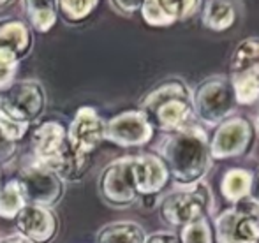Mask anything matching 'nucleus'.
<instances>
[{"mask_svg":"<svg viewBox=\"0 0 259 243\" xmlns=\"http://www.w3.org/2000/svg\"><path fill=\"white\" fill-rule=\"evenodd\" d=\"M159 155L177 185L187 187L203 182L211 168L210 136L199 122L171 134H164Z\"/></svg>","mask_w":259,"mask_h":243,"instance_id":"f257e3e1","label":"nucleus"},{"mask_svg":"<svg viewBox=\"0 0 259 243\" xmlns=\"http://www.w3.org/2000/svg\"><path fill=\"white\" fill-rule=\"evenodd\" d=\"M140 110L162 134L177 132L198 122L192 108V90L180 78H169L154 86L140 101Z\"/></svg>","mask_w":259,"mask_h":243,"instance_id":"f03ea898","label":"nucleus"},{"mask_svg":"<svg viewBox=\"0 0 259 243\" xmlns=\"http://www.w3.org/2000/svg\"><path fill=\"white\" fill-rule=\"evenodd\" d=\"M34 161L57 173L64 182H79L90 164L74 159L67 141V127L58 120L41 122L32 132Z\"/></svg>","mask_w":259,"mask_h":243,"instance_id":"7ed1b4c3","label":"nucleus"},{"mask_svg":"<svg viewBox=\"0 0 259 243\" xmlns=\"http://www.w3.org/2000/svg\"><path fill=\"white\" fill-rule=\"evenodd\" d=\"M159 219L171 229H182L213 212V194L205 180L180 187L159 199Z\"/></svg>","mask_w":259,"mask_h":243,"instance_id":"20e7f679","label":"nucleus"},{"mask_svg":"<svg viewBox=\"0 0 259 243\" xmlns=\"http://www.w3.org/2000/svg\"><path fill=\"white\" fill-rule=\"evenodd\" d=\"M236 106L231 79L226 76H210L192 90V108L201 125L217 127L235 115Z\"/></svg>","mask_w":259,"mask_h":243,"instance_id":"39448f33","label":"nucleus"},{"mask_svg":"<svg viewBox=\"0 0 259 243\" xmlns=\"http://www.w3.org/2000/svg\"><path fill=\"white\" fill-rule=\"evenodd\" d=\"M48 95L45 86L35 79L14 81L7 90L0 92V118L27 125L37 122L45 115Z\"/></svg>","mask_w":259,"mask_h":243,"instance_id":"423d86ee","label":"nucleus"},{"mask_svg":"<svg viewBox=\"0 0 259 243\" xmlns=\"http://www.w3.org/2000/svg\"><path fill=\"white\" fill-rule=\"evenodd\" d=\"M211 222L217 243H259V206L250 199L224 208Z\"/></svg>","mask_w":259,"mask_h":243,"instance_id":"0eeeda50","label":"nucleus"},{"mask_svg":"<svg viewBox=\"0 0 259 243\" xmlns=\"http://www.w3.org/2000/svg\"><path fill=\"white\" fill-rule=\"evenodd\" d=\"M256 129L247 117L233 115L221 122L210 136L211 161H228L247 155L254 147Z\"/></svg>","mask_w":259,"mask_h":243,"instance_id":"6e6552de","label":"nucleus"},{"mask_svg":"<svg viewBox=\"0 0 259 243\" xmlns=\"http://www.w3.org/2000/svg\"><path fill=\"white\" fill-rule=\"evenodd\" d=\"M97 190L101 199L111 208L123 210L136 205L140 196L134 183L131 155L115 159L106 166L97 178Z\"/></svg>","mask_w":259,"mask_h":243,"instance_id":"1a4fd4ad","label":"nucleus"},{"mask_svg":"<svg viewBox=\"0 0 259 243\" xmlns=\"http://www.w3.org/2000/svg\"><path fill=\"white\" fill-rule=\"evenodd\" d=\"M106 120L92 106H83L76 111L67 127V141L76 161L92 164L94 152L104 139Z\"/></svg>","mask_w":259,"mask_h":243,"instance_id":"9d476101","label":"nucleus"},{"mask_svg":"<svg viewBox=\"0 0 259 243\" xmlns=\"http://www.w3.org/2000/svg\"><path fill=\"white\" fill-rule=\"evenodd\" d=\"M16 180L20 183L27 205L52 208V206L58 205L60 199L64 198V180L50 168L35 161L25 166Z\"/></svg>","mask_w":259,"mask_h":243,"instance_id":"9b49d317","label":"nucleus"},{"mask_svg":"<svg viewBox=\"0 0 259 243\" xmlns=\"http://www.w3.org/2000/svg\"><path fill=\"white\" fill-rule=\"evenodd\" d=\"M155 129L141 110H129L106 122L104 139L122 148L145 147L154 139Z\"/></svg>","mask_w":259,"mask_h":243,"instance_id":"f8f14e48","label":"nucleus"},{"mask_svg":"<svg viewBox=\"0 0 259 243\" xmlns=\"http://www.w3.org/2000/svg\"><path fill=\"white\" fill-rule=\"evenodd\" d=\"M131 161L140 199H155L171 180L164 161L157 154L131 155Z\"/></svg>","mask_w":259,"mask_h":243,"instance_id":"ddd939ff","label":"nucleus"},{"mask_svg":"<svg viewBox=\"0 0 259 243\" xmlns=\"http://www.w3.org/2000/svg\"><path fill=\"white\" fill-rule=\"evenodd\" d=\"M14 220L16 234L30 243H52L58 234V219L52 208L25 205Z\"/></svg>","mask_w":259,"mask_h":243,"instance_id":"4468645a","label":"nucleus"},{"mask_svg":"<svg viewBox=\"0 0 259 243\" xmlns=\"http://www.w3.org/2000/svg\"><path fill=\"white\" fill-rule=\"evenodd\" d=\"M203 0H145L140 13L150 27H169L201 9Z\"/></svg>","mask_w":259,"mask_h":243,"instance_id":"2eb2a0df","label":"nucleus"},{"mask_svg":"<svg viewBox=\"0 0 259 243\" xmlns=\"http://www.w3.org/2000/svg\"><path fill=\"white\" fill-rule=\"evenodd\" d=\"M34 35L32 27L20 18L0 20V53L9 55L20 62L32 52Z\"/></svg>","mask_w":259,"mask_h":243,"instance_id":"dca6fc26","label":"nucleus"},{"mask_svg":"<svg viewBox=\"0 0 259 243\" xmlns=\"http://www.w3.org/2000/svg\"><path fill=\"white\" fill-rule=\"evenodd\" d=\"M240 16V0H203L201 21L211 32H226Z\"/></svg>","mask_w":259,"mask_h":243,"instance_id":"f3484780","label":"nucleus"},{"mask_svg":"<svg viewBox=\"0 0 259 243\" xmlns=\"http://www.w3.org/2000/svg\"><path fill=\"white\" fill-rule=\"evenodd\" d=\"M229 78L256 76L259 78V37H247L236 44L229 62Z\"/></svg>","mask_w":259,"mask_h":243,"instance_id":"a211bd4d","label":"nucleus"},{"mask_svg":"<svg viewBox=\"0 0 259 243\" xmlns=\"http://www.w3.org/2000/svg\"><path fill=\"white\" fill-rule=\"evenodd\" d=\"M147 233L143 226L133 220H118L106 224L96 234V243H145Z\"/></svg>","mask_w":259,"mask_h":243,"instance_id":"6ab92c4d","label":"nucleus"},{"mask_svg":"<svg viewBox=\"0 0 259 243\" xmlns=\"http://www.w3.org/2000/svg\"><path fill=\"white\" fill-rule=\"evenodd\" d=\"M23 9L27 23L41 34L52 30L58 20L57 0H23Z\"/></svg>","mask_w":259,"mask_h":243,"instance_id":"aec40b11","label":"nucleus"},{"mask_svg":"<svg viewBox=\"0 0 259 243\" xmlns=\"http://www.w3.org/2000/svg\"><path fill=\"white\" fill-rule=\"evenodd\" d=\"M250 190V173L242 168H231L221 178V194L228 203L245 201L249 199Z\"/></svg>","mask_w":259,"mask_h":243,"instance_id":"412c9836","label":"nucleus"},{"mask_svg":"<svg viewBox=\"0 0 259 243\" xmlns=\"http://www.w3.org/2000/svg\"><path fill=\"white\" fill-rule=\"evenodd\" d=\"M28 129L30 127L18 125L0 118V168L13 162L18 152V143L27 136Z\"/></svg>","mask_w":259,"mask_h":243,"instance_id":"4be33fe9","label":"nucleus"},{"mask_svg":"<svg viewBox=\"0 0 259 243\" xmlns=\"http://www.w3.org/2000/svg\"><path fill=\"white\" fill-rule=\"evenodd\" d=\"M25 205L27 201L16 178L0 185V219L14 220Z\"/></svg>","mask_w":259,"mask_h":243,"instance_id":"5701e85b","label":"nucleus"},{"mask_svg":"<svg viewBox=\"0 0 259 243\" xmlns=\"http://www.w3.org/2000/svg\"><path fill=\"white\" fill-rule=\"evenodd\" d=\"M99 0H57L58 16L67 23H81L96 11Z\"/></svg>","mask_w":259,"mask_h":243,"instance_id":"b1692460","label":"nucleus"},{"mask_svg":"<svg viewBox=\"0 0 259 243\" xmlns=\"http://www.w3.org/2000/svg\"><path fill=\"white\" fill-rule=\"evenodd\" d=\"M177 234L182 243H217L211 217H205V219L187 224L182 229H178Z\"/></svg>","mask_w":259,"mask_h":243,"instance_id":"393cba45","label":"nucleus"},{"mask_svg":"<svg viewBox=\"0 0 259 243\" xmlns=\"http://www.w3.org/2000/svg\"><path fill=\"white\" fill-rule=\"evenodd\" d=\"M231 79L238 106H252L259 103V78L256 76H235Z\"/></svg>","mask_w":259,"mask_h":243,"instance_id":"a878e982","label":"nucleus"},{"mask_svg":"<svg viewBox=\"0 0 259 243\" xmlns=\"http://www.w3.org/2000/svg\"><path fill=\"white\" fill-rule=\"evenodd\" d=\"M18 67H20V62L16 59L0 53V92L7 90L16 81Z\"/></svg>","mask_w":259,"mask_h":243,"instance_id":"bb28decb","label":"nucleus"},{"mask_svg":"<svg viewBox=\"0 0 259 243\" xmlns=\"http://www.w3.org/2000/svg\"><path fill=\"white\" fill-rule=\"evenodd\" d=\"M145 0H109L111 7L122 16H133L141 9Z\"/></svg>","mask_w":259,"mask_h":243,"instance_id":"cd10ccee","label":"nucleus"},{"mask_svg":"<svg viewBox=\"0 0 259 243\" xmlns=\"http://www.w3.org/2000/svg\"><path fill=\"white\" fill-rule=\"evenodd\" d=\"M145 243H182V241L178 238V234L173 233V231H159V233L147 236Z\"/></svg>","mask_w":259,"mask_h":243,"instance_id":"c85d7f7f","label":"nucleus"},{"mask_svg":"<svg viewBox=\"0 0 259 243\" xmlns=\"http://www.w3.org/2000/svg\"><path fill=\"white\" fill-rule=\"evenodd\" d=\"M249 199L252 203H256L259 206V166L250 173V190H249Z\"/></svg>","mask_w":259,"mask_h":243,"instance_id":"c756f323","label":"nucleus"},{"mask_svg":"<svg viewBox=\"0 0 259 243\" xmlns=\"http://www.w3.org/2000/svg\"><path fill=\"white\" fill-rule=\"evenodd\" d=\"M0 243H30V241H27L25 238H21L20 234H11V236L2 238Z\"/></svg>","mask_w":259,"mask_h":243,"instance_id":"7c9ffc66","label":"nucleus"},{"mask_svg":"<svg viewBox=\"0 0 259 243\" xmlns=\"http://www.w3.org/2000/svg\"><path fill=\"white\" fill-rule=\"evenodd\" d=\"M13 2H14V0H0V11L6 9V7H9Z\"/></svg>","mask_w":259,"mask_h":243,"instance_id":"2f4dec72","label":"nucleus"},{"mask_svg":"<svg viewBox=\"0 0 259 243\" xmlns=\"http://www.w3.org/2000/svg\"><path fill=\"white\" fill-rule=\"evenodd\" d=\"M254 129H256V132L259 134V111H257V118H256V127H254Z\"/></svg>","mask_w":259,"mask_h":243,"instance_id":"473e14b6","label":"nucleus"},{"mask_svg":"<svg viewBox=\"0 0 259 243\" xmlns=\"http://www.w3.org/2000/svg\"><path fill=\"white\" fill-rule=\"evenodd\" d=\"M0 176H2V168H0Z\"/></svg>","mask_w":259,"mask_h":243,"instance_id":"72a5a7b5","label":"nucleus"}]
</instances>
